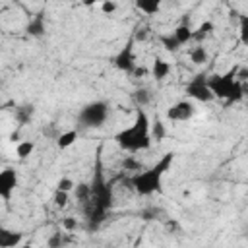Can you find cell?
I'll use <instances>...</instances> for the list:
<instances>
[{
    "label": "cell",
    "instance_id": "obj_24",
    "mask_svg": "<svg viewBox=\"0 0 248 248\" xmlns=\"http://www.w3.org/2000/svg\"><path fill=\"white\" fill-rule=\"evenodd\" d=\"M122 167H124V170H141V163L138 159H134L132 155H128L122 161Z\"/></svg>",
    "mask_w": 248,
    "mask_h": 248
},
{
    "label": "cell",
    "instance_id": "obj_11",
    "mask_svg": "<svg viewBox=\"0 0 248 248\" xmlns=\"http://www.w3.org/2000/svg\"><path fill=\"white\" fill-rule=\"evenodd\" d=\"M170 74V64L163 58H155L153 66H151V76L157 79V81H163L167 76Z\"/></svg>",
    "mask_w": 248,
    "mask_h": 248
},
{
    "label": "cell",
    "instance_id": "obj_25",
    "mask_svg": "<svg viewBox=\"0 0 248 248\" xmlns=\"http://www.w3.org/2000/svg\"><path fill=\"white\" fill-rule=\"evenodd\" d=\"M240 43L248 45V17L240 16Z\"/></svg>",
    "mask_w": 248,
    "mask_h": 248
},
{
    "label": "cell",
    "instance_id": "obj_6",
    "mask_svg": "<svg viewBox=\"0 0 248 248\" xmlns=\"http://www.w3.org/2000/svg\"><path fill=\"white\" fill-rule=\"evenodd\" d=\"M17 172L12 167H6L0 170V198L4 202H10L16 188H17Z\"/></svg>",
    "mask_w": 248,
    "mask_h": 248
},
{
    "label": "cell",
    "instance_id": "obj_22",
    "mask_svg": "<svg viewBox=\"0 0 248 248\" xmlns=\"http://www.w3.org/2000/svg\"><path fill=\"white\" fill-rule=\"evenodd\" d=\"M68 200H70V192H64V190H56L54 192V205L56 207H66Z\"/></svg>",
    "mask_w": 248,
    "mask_h": 248
},
{
    "label": "cell",
    "instance_id": "obj_32",
    "mask_svg": "<svg viewBox=\"0 0 248 248\" xmlns=\"http://www.w3.org/2000/svg\"><path fill=\"white\" fill-rule=\"evenodd\" d=\"M56 244H62V238H60L58 234H56L54 238H50V240H48V246H56Z\"/></svg>",
    "mask_w": 248,
    "mask_h": 248
},
{
    "label": "cell",
    "instance_id": "obj_4",
    "mask_svg": "<svg viewBox=\"0 0 248 248\" xmlns=\"http://www.w3.org/2000/svg\"><path fill=\"white\" fill-rule=\"evenodd\" d=\"M108 116V103L105 101H93L89 105H85L81 110H79V124H83L85 128H97L101 126Z\"/></svg>",
    "mask_w": 248,
    "mask_h": 248
},
{
    "label": "cell",
    "instance_id": "obj_27",
    "mask_svg": "<svg viewBox=\"0 0 248 248\" xmlns=\"http://www.w3.org/2000/svg\"><path fill=\"white\" fill-rule=\"evenodd\" d=\"M116 8H118V4L114 0H103L101 2V12L107 14V16H112L116 12Z\"/></svg>",
    "mask_w": 248,
    "mask_h": 248
},
{
    "label": "cell",
    "instance_id": "obj_2",
    "mask_svg": "<svg viewBox=\"0 0 248 248\" xmlns=\"http://www.w3.org/2000/svg\"><path fill=\"white\" fill-rule=\"evenodd\" d=\"M172 161H174V153H172V151L165 153L151 169H147V170H138V172L130 178V184L134 186V190H136L140 196H151V194H155V192H161L163 176H165L167 170H170Z\"/></svg>",
    "mask_w": 248,
    "mask_h": 248
},
{
    "label": "cell",
    "instance_id": "obj_20",
    "mask_svg": "<svg viewBox=\"0 0 248 248\" xmlns=\"http://www.w3.org/2000/svg\"><path fill=\"white\" fill-rule=\"evenodd\" d=\"M134 101H136V105L138 107H145V105H149V101H151V95H149V91L147 89H138V91H134Z\"/></svg>",
    "mask_w": 248,
    "mask_h": 248
},
{
    "label": "cell",
    "instance_id": "obj_12",
    "mask_svg": "<svg viewBox=\"0 0 248 248\" xmlns=\"http://www.w3.org/2000/svg\"><path fill=\"white\" fill-rule=\"evenodd\" d=\"M134 4H136V8L140 12H143L147 16H155L161 10L163 0H134Z\"/></svg>",
    "mask_w": 248,
    "mask_h": 248
},
{
    "label": "cell",
    "instance_id": "obj_18",
    "mask_svg": "<svg viewBox=\"0 0 248 248\" xmlns=\"http://www.w3.org/2000/svg\"><path fill=\"white\" fill-rule=\"evenodd\" d=\"M159 41H161V45L165 46V50H169V52H176V50L182 46V45L174 39V35H161Z\"/></svg>",
    "mask_w": 248,
    "mask_h": 248
},
{
    "label": "cell",
    "instance_id": "obj_21",
    "mask_svg": "<svg viewBox=\"0 0 248 248\" xmlns=\"http://www.w3.org/2000/svg\"><path fill=\"white\" fill-rule=\"evenodd\" d=\"M31 116H33V107H21L16 112V118H17L19 124H27L31 120Z\"/></svg>",
    "mask_w": 248,
    "mask_h": 248
},
{
    "label": "cell",
    "instance_id": "obj_28",
    "mask_svg": "<svg viewBox=\"0 0 248 248\" xmlns=\"http://www.w3.org/2000/svg\"><path fill=\"white\" fill-rule=\"evenodd\" d=\"M62 229L68 231V232L76 231V229H78V219H76V217H64V219H62Z\"/></svg>",
    "mask_w": 248,
    "mask_h": 248
},
{
    "label": "cell",
    "instance_id": "obj_5",
    "mask_svg": "<svg viewBox=\"0 0 248 248\" xmlns=\"http://www.w3.org/2000/svg\"><path fill=\"white\" fill-rule=\"evenodd\" d=\"M186 95H188L190 99L200 101V103H209V101L215 99L213 93H211V89L207 87V78L202 76V74L194 76V78L188 81V85H186Z\"/></svg>",
    "mask_w": 248,
    "mask_h": 248
},
{
    "label": "cell",
    "instance_id": "obj_10",
    "mask_svg": "<svg viewBox=\"0 0 248 248\" xmlns=\"http://www.w3.org/2000/svg\"><path fill=\"white\" fill-rule=\"evenodd\" d=\"M21 232H16L12 229H4L0 227V248H12V246H17L21 242Z\"/></svg>",
    "mask_w": 248,
    "mask_h": 248
},
{
    "label": "cell",
    "instance_id": "obj_26",
    "mask_svg": "<svg viewBox=\"0 0 248 248\" xmlns=\"http://www.w3.org/2000/svg\"><path fill=\"white\" fill-rule=\"evenodd\" d=\"M74 180L72 178H68V176H62L58 182H56V190H64V192H72L74 190Z\"/></svg>",
    "mask_w": 248,
    "mask_h": 248
},
{
    "label": "cell",
    "instance_id": "obj_19",
    "mask_svg": "<svg viewBox=\"0 0 248 248\" xmlns=\"http://www.w3.org/2000/svg\"><path fill=\"white\" fill-rule=\"evenodd\" d=\"M149 132H151V140H155V141H161V140L165 138V126H163V122L155 118V122L151 124Z\"/></svg>",
    "mask_w": 248,
    "mask_h": 248
},
{
    "label": "cell",
    "instance_id": "obj_16",
    "mask_svg": "<svg viewBox=\"0 0 248 248\" xmlns=\"http://www.w3.org/2000/svg\"><path fill=\"white\" fill-rule=\"evenodd\" d=\"M172 35H174V39H176L180 45H186V43H190V41H192V29L188 27V23L178 25V27L172 31Z\"/></svg>",
    "mask_w": 248,
    "mask_h": 248
},
{
    "label": "cell",
    "instance_id": "obj_1",
    "mask_svg": "<svg viewBox=\"0 0 248 248\" xmlns=\"http://www.w3.org/2000/svg\"><path fill=\"white\" fill-rule=\"evenodd\" d=\"M149 128H151V120H149L147 112L143 110V107H138L134 124L124 128V130H120L114 136V141L120 145V149L130 151V153H138V151L149 149L151 141H153Z\"/></svg>",
    "mask_w": 248,
    "mask_h": 248
},
{
    "label": "cell",
    "instance_id": "obj_14",
    "mask_svg": "<svg viewBox=\"0 0 248 248\" xmlns=\"http://www.w3.org/2000/svg\"><path fill=\"white\" fill-rule=\"evenodd\" d=\"M78 138H79V132L78 130H66V132H62L60 136H58V140H56V145H58V149H68L70 145H74L76 141H78Z\"/></svg>",
    "mask_w": 248,
    "mask_h": 248
},
{
    "label": "cell",
    "instance_id": "obj_23",
    "mask_svg": "<svg viewBox=\"0 0 248 248\" xmlns=\"http://www.w3.org/2000/svg\"><path fill=\"white\" fill-rule=\"evenodd\" d=\"M76 194H78V200L85 203V202H89V196H91V186H89V184H78Z\"/></svg>",
    "mask_w": 248,
    "mask_h": 248
},
{
    "label": "cell",
    "instance_id": "obj_17",
    "mask_svg": "<svg viewBox=\"0 0 248 248\" xmlns=\"http://www.w3.org/2000/svg\"><path fill=\"white\" fill-rule=\"evenodd\" d=\"M190 60H192L196 66L205 64V62H207V50H205V46H202V45L194 46V48L190 50Z\"/></svg>",
    "mask_w": 248,
    "mask_h": 248
},
{
    "label": "cell",
    "instance_id": "obj_8",
    "mask_svg": "<svg viewBox=\"0 0 248 248\" xmlns=\"http://www.w3.org/2000/svg\"><path fill=\"white\" fill-rule=\"evenodd\" d=\"M114 68L122 72H132L136 68V56H134V41H130L116 56H114Z\"/></svg>",
    "mask_w": 248,
    "mask_h": 248
},
{
    "label": "cell",
    "instance_id": "obj_33",
    "mask_svg": "<svg viewBox=\"0 0 248 248\" xmlns=\"http://www.w3.org/2000/svg\"><path fill=\"white\" fill-rule=\"evenodd\" d=\"M83 2V6H87V8H91V6H95V4H101L103 0H81Z\"/></svg>",
    "mask_w": 248,
    "mask_h": 248
},
{
    "label": "cell",
    "instance_id": "obj_31",
    "mask_svg": "<svg viewBox=\"0 0 248 248\" xmlns=\"http://www.w3.org/2000/svg\"><path fill=\"white\" fill-rule=\"evenodd\" d=\"M132 72H134L138 78H141V76H145V74H147V70H145V68H134Z\"/></svg>",
    "mask_w": 248,
    "mask_h": 248
},
{
    "label": "cell",
    "instance_id": "obj_3",
    "mask_svg": "<svg viewBox=\"0 0 248 248\" xmlns=\"http://www.w3.org/2000/svg\"><path fill=\"white\" fill-rule=\"evenodd\" d=\"M207 87L211 89L213 97L227 99V103H236L244 97L242 81L236 79V68L225 74H213L211 78H207Z\"/></svg>",
    "mask_w": 248,
    "mask_h": 248
},
{
    "label": "cell",
    "instance_id": "obj_15",
    "mask_svg": "<svg viewBox=\"0 0 248 248\" xmlns=\"http://www.w3.org/2000/svg\"><path fill=\"white\" fill-rule=\"evenodd\" d=\"M33 151H35V143L29 141V140H21V141L16 143V155H17V159H27V157H31Z\"/></svg>",
    "mask_w": 248,
    "mask_h": 248
},
{
    "label": "cell",
    "instance_id": "obj_13",
    "mask_svg": "<svg viewBox=\"0 0 248 248\" xmlns=\"http://www.w3.org/2000/svg\"><path fill=\"white\" fill-rule=\"evenodd\" d=\"M215 31V25H213V21H203L196 31H192V41H196V43H203L211 33Z\"/></svg>",
    "mask_w": 248,
    "mask_h": 248
},
{
    "label": "cell",
    "instance_id": "obj_29",
    "mask_svg": "<svg viewBox=\"0 0 248 248\" xmlns=\"http://www.w3.org/2000/svg\"><path fill=\"white\" fill-rule=\"evenodd\" d=\"M10 141H14V143L21 141V134H19V130H16V132H12V134H10Z\"/></svg>",
    "mask_w": 248,
    "mask_h": 248
},
{
    "label": "cell",
    "instance_id": "obj_9",
    "mask_svg": "<svg viewBox=\"0 0 248 248\" xmlns=\"http://www.w3.org/2000/svg\"><path fill=\"white\" fill-rule=\"evenodd\" d=\"M25 31H27V35H31V37H43L45 33H46V17H45V8H41L31 19H29V23L25 25Z\"/></svg>",
    "mask_w": 248,
    "mask_h": 248
},
{
    "label": "cell",
    "instance_id": "obj_7",
    "mask_svg": "<svg viewBox=\"0 0 248 248\" xmlns=\"http://www.w3.org/2000/svg\"><path fill=\"white\" fill-rule=\"evenodd\" d=\"M194 112H196V108H194V105L190 101H178V103L169 107L167 118L170 122H186V120H190L194 116Z\"/></svg>",
    "mask_w": 248,
    "mask_h": 248
},
{
    "label": "cell",
    "instance_id": "obj_30",
    "mask_svg": "<svg viewBox=\"0 0 248 248\" xmlns=\"http://www.w3.org/2000/svg\"><path fill=\"white\" fill-rule=\"evenodd\" d=\"M145 37H147V31H145V29H141V31H138V33H136V37H134V39H136V41H143Z\"/></svg>",
    "mask_w": 248,
    "mask_h": 248
}]
</instances>
